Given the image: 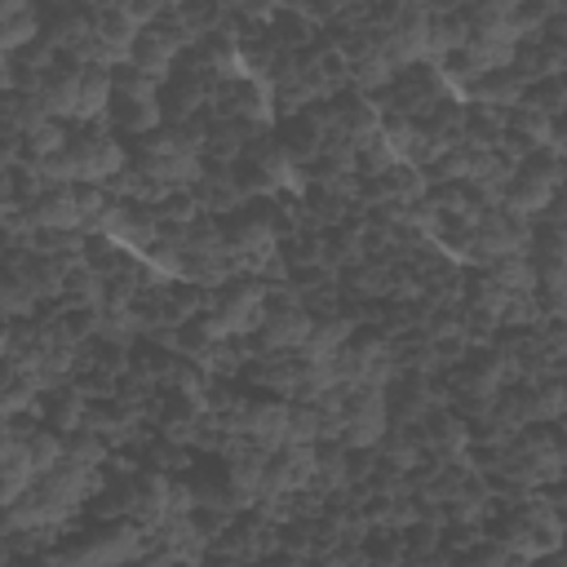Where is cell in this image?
I'll return each mask as SVG.
<instances>
[{
	"label": "cell",
	"mask_w": 567,
	"mask_h": 567,
	"mask_svg": "<svg viewBox=\"0 0 567 567\" xmlns=\"http://www.w3.org/2000/svg\"><path fill=\"white\" fill-rule=\"evenodd\" d=\"M261 319H266V284H257V279H230V284H221L208 297L204 315H199V323L213 337H221V341H235L244 332H257Z\"/></svg>",
	"instance_id": "1"
},
{
	"label": "cell",
	"mask_w": 567,
	"mask_h": 567,
	"mask_svg": "<svg viewBox=\"0 0 567 567\" xmlns=\"http://www.w3.org/2000/svg\"><path fill=\"white\" fill-rule=\"evenodd\" d=\"M501 474H505L509 483H523V487H540V483L563 478V439L549 434V430H540V425H527V430L514 434V443L505 447Z\"/></svg>",
	"instance_id": "2"
},
{
	"label": "cell",
	"mask_w": 567,
	"mask_h": 567,
	"mask_svg": "<svg viewBox=\"0 0 567 567\" xmlns=\"http://www.w3.org/2000/svg\"><path fill=\"white\" fill-rule=\"evenodd\" d=\"M496 545H501L505 554L523 558V563H527V558H545V554H554V549L563 545V518H558L545 501L523 505V509H514V514L501 523Z\"/></svg>",
	"instance_id": "3"
},
{
	"label": "cell",
	"mask_w": 567,
	"mask_h": 567,
	"mask_svg": "<svg viewBox=\"0 0 567 567\" xmlns=\"http://www.w3.org/2000/svg\"><path fill=\"white\" fill-rule=\"evenodd\" d=\"M390 430V399L377 385H350L346 390V425L341 443L346 447H377Z\"/></svg>",
	"instance_id": "4"
},
{
	"label": "cell",
	"mask_w": 567,
	"mask_h": 567,
	"mask_svg": "<svg viewBox=\"0 0 567 567\" xmlns=\"http://www.w3.org/2000/svg\"><path fill=\"white\" fill-rule=\"evenodd\" d=\"M71 159H75V173L80 182H93V186H106L124 173V146L102 128V124H84L75 137H71Z\"/></svg>",
	"instance_id": "5"
},
{
	"label": "cell",
	"mask_w": 567,
	"mask_h": 567,
	"mask_svg": "<svg viewBox=\"0 0 567 567\" xmlns=\"http://www.w3.org/2000/svg\"><path fill=\"white\" fill-rule=\"evenodd\" d=\"M288 416H292V403L288 399H239V408L230 412V430L239 434V439H252L257 447H266V452H279V447H288Z\"/></svg>",
	"instance_id": "6"
},
{
	"label": "cell",
	"mask_w": 567,
	"mask_h": 567,
	"mask_svg": "<svg viewBox=\"0 0 567 567\" xmlns=\"http://www.w3.org/2000/svg\"><path fill=\"white\" fill-rule=\"evenodd\" d=\"M292 155L284 142L275 137H257L244 155H239V186L244 190H275L284 182H292Z\"/></svg>",
	"instance_id": "7"
},
{
	"label": "cell",
	"mask_w": 567,
	"mask_h": 567,
	"mask_svg": "<svg viewBox=\"0 0 567 567\" xmlns=\"http://www.w3.org/2000/svg\"><path fill=\"white\" fill-rule=\"evenodd\" d=\"M310 328H315V319L301 306H275V310H266V319L257 328V346H261V354H297V350H306Z\"/></svg>",
	"instance_id": "8"
},
{
	"label": "cell",
	"mask_w": 567,
	"mask_h": 567,
	"mask_svg": "<svg viewBox=\"0 0 567 567\" xmlns=\"http://www.w3.org/2000/svg\"><path fill=\"white\" fill-rule=\"evenodd\" d=\"M554 146V120L545 115V111H536V106H527V102H518L514 111H509V124H505V142L496 146V151H505L509 159H527V155H536V151H549Z\"/></svg>",
	"instance_id": "9"
},
{
	"label": "cell",
	"mask_w": 567,
	"mask_h": 567,
	"mask_svg": "<svg viewBox=\"0 0 567 567\" xmlns=\"http://www.w3.org/2000/svg\"><path fill=\"white\" fill-rule=\"evenodd\" d=\"M173 514V478L164 474H137L128 483V518L146 532H159Z\"/></svg>",
	"instance_id": "10"
},
{
	"label": "cell",
	"mask_w": 567,
	"mask_h": 567,
	"mask_svg": "<svg viewBox=\"0 0 567 567\" xmlns=\"http://www.w3.org/2000/svg\"><path fill=\"white\" fill-rule=\"evenodd\" d=\"M35 97H40L49 120H75V106H80V62H71V66L58 62L53 71H44V80L35 84Z\"/></svg>",
	"instance_id": "11"
},
{
	"label": "cell",
	"mask_w": 567,
	"mask_h": 567,
	"mask_svg": "<svg viewBox=\"0 0 567 567\" xmlns=\"http://www.w3.org/2000/svg\"><path fill=\"white\" fill-rule=\"evenodd\" d=\"M27 213H31V226L35 230H84L75 186H49L40 199L27 204Z\"/></svg>",
	"instance_id": "12"
},
{
	"label": "cell",
	"mask_w": 567,
	"mask_h": 567,
	"mask_svg": "<svg viewBox=\"0 0 567 567\" xmlns=\"http://www.w3.org/2000/svg\"><path fill=\"white\" fill-rule=\"evenodd\" d=\"M35 478H40V474H35V465H31V456H27V443L4 434V447H0V501H4V505L22 501V496L35 487Z\"/></svg>",
	"instance_id": "13"
},
{
	"label": "cell",
	"mask_w": 567,
	"mask_h": 567,
	"mask_svg": "<svg viewBox=\"0 0 567 567\" xmlns=\"http://www.w3.org/2000/svg\"><path fill=\"white\" fill-rule=\"evenodd\" d=\"M248 377L270 390L275 399H297L301 385V354H257V363L248 368Z\"/></svg>",
	"instance_id": "14"
},
{
	"label": "cell",
	"mask_w": 567,
	"mask_h": 567,
	"mask_svg": "<svg viewBox=\"0 0 567 567\" xmlns=\"http://www.w3.org/2000/svg\"><path fill=\"white\" fill-rule=\"evenodd\" d=\"M470 97H474V106L514 111V106L527 97V80H523L514 66H505V71H492V75H483V80L470 89Z\"/></svg>",
	"instance_id": "15"
},
{
	"label": "cell",
	"mask_w": 567,
	"mask_h": 567,
	"mask_svg": "<svg viewBox=\"0 0 567 567\" xmlns=\"http://www.w3.org/2000/svg\"><path fill=\"white\" fill-rule=\"evenodd\" d=\"M31 40H44L35 9H31L27 0H4V4H0V49H4V53H18V49H27Z\"/></svg>",
	"instance_id": "16"
},
{
	"label": "cell",
	"mask_w": 567,
	"mask_h": 567,
	"mask_svg": "<svg viewBox=\"0 0 567 567\" xmlns=\"http://www.w3.org/2000/svg\"><path fill=\"white\" fill-rule=\"evenodd\" d=\"M350 337H354V323L341 319V315H328V319H315L310 341H306V350H297V354H306V359H332L341 346H350Z\"/></svg>",
	"instance_id": "17"
},
{
	"label": "cell",
	"mask_w": 567,
	"mask_h": 567,
	"mask_svg": "<svg viewBox=\"0 0 567 567\" xmlns=\"http://www.w3.org/2000/svg\"><path fill=\"white\" fill-rule=\"evenodd\" d=\"M487 279H492L505 297H532V292H536V270H532L527 252H523V257H501L496 266H487Z\"/></svg>",
	"instance_id": "18"
},
{
	"label": "cell",
	"mask_w": 567,
	"mask_h": 567,
	"mask_svg": "<svg viewBox=\"0 0 567 567\" xmlns=\"http://www.w3.org/2000/svg\"><path fill=\"white\" fill-rule=\"evenodd\" d=\"M195 199H199V213H230L235 204H239V195H244V186H239V177H213V173H204L195 186Z\"/></svg>",
	"instance_id": "19"
},
{
	"label": "cell",
	"mask_w": 567,
	"mask_h": 567,
	"mask_svg": "<svg viewBox=\"0 0 567 567\" xmlns=\"http://www.w3.org/2000/svg\"><path fill=\"white\" fill-rule=\"evenodd\" d=\"M71 146V133H66V120H40L31 133H22V151H27V164L44 159V155H58Z\"/></svg>",
	"instance_id": "20"
},
{
	"label": "cell",
	"mask_w": 567,
	"mask_h": 567,
	"mask_svg": "<svg viewBox=\"0 0 567 567\" xmlns=\"http://www.w3.org/2000/svg\"><path fill=\"white\" fill-rule=\"evenodd\" d=\"M567 416V377H549L532 385V425Z\"/></svg>",
	"instance_id": "21"
},
{
	"label": "cell",
	"mask_w": 567,
	"mask_h": 567,
	"mask_svg": "<svg viewBox=\"0 0 567 567\" xmlns=\"http://www.w3.org/2000/svg\"><path fill=\"white\" fill-rule=\"evenodd\" d=\"M22 443H27V456H31L35 474H53L66 461V439L58 430H31Z\"/></svg>",
	"instance_id": "22"
},
{
	"label": "cell",
	"mask_w": 567,
	"mask_h": 567,
	"mask_svg": "<svg viewBox=\"0 0 567 567\" xmlns=\"http://www.w3.org/2000/svg\"><path fill=\"white\" fill-rule=\"evenodd\" d=\"M421 439H425V447H434V452H456L461 443H465V425L456 421V416H447V412H430V416H421Z\"/></svg>",
	"instance_id": "23"
},
{
	"label": "cell",
	"mask_w": 567,
	"mask_h": 567,
	"mask_svg": "<svg viewBox=\"0 0 567 567\" xmlns=\"http://www.w3.org/2000/svg\"><path fill=\"white\" fill-rule=\"evenodd\" d=\"M66 461H71V465H84V470H97V465L106 461V443L84 425V430H75V434L66 439Z\"/></svg>",
	"instance_id": "24"
},
{
	"label": "cell",
	"mask_w": 567,
	"mask_h": 567,
	"mask_svg": "<svg viewBox=\"0 0 567 567\" xmlns=\"http://www.w3.org/2000/svg\"><path fill=\"white\" fill-rule=\"evenodd\" d=\"M35 301H40V292L31 288V279L13 270V275L4 279V310H9L13 319H22L27 310H35Z\"/></svg>",
	"instance_id": "25"
},
{
	"label": "cell",
	"mask_w": 567,
	"mask_h": 567,
	"mask_svg": "<svg viewBox=\"0 0 567 567\" xmlns=\"http://www.w3.org/2000/svg\"><path fill=\"white\" fill-rule=\"evenodd\" d=\"M84 421V399L75 394V390H58V399H53V412H49V425H58V430H84L80 425Z\"/></svg>",
	"instance_id": "26"
},
{
	"label": "cell",
	"mask_w": 567,
	"mask_h": 567,
	"mask_svg": "<svg viewBox=\"0 0 567 567\" xmlns=\"http://www.w3.org/2000/svg\"><path fill=\"white\" fill-rule=\"evenodd\" d=\"M385 456H390L394 465H412V461H416V439H403V434H394V439L385 443Z\"/></svg>",
	"instance_id": "27"
},
{
	"label": "cell",
	"mask_w": 567,
	"mask_h": 567,
	"mask_svg": "<svg viewBox=\"0 0 567 567\" xmlns=\"http://www.w3.org/2000/svg\"><path fill=\"white\" fill-rule=\"evenodd\" d=\"M208 567H244L239 558H217V563H208Z\"/></svg>",
	"instance_id": "28"
},
{
	"label": "cell",
	"mask_w": 567,
	"mask_h": 567,
	"mask_svg": "<svg viewBox=\"0 0 567 567\" xmlns=\"http://www.w3.org/2000/svg\"><path fill=\"white\" fill-rule=\"evenodd\" d=\"M257 567H297V563H288V558H284V563H257Z\"/></svg>",
	"instance_id": "29"
}]
</instances>
